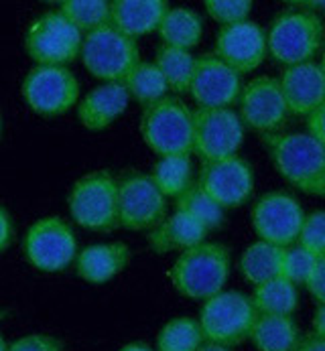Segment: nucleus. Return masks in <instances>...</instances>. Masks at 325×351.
I'll use <instances>...</instances> for the list:
<instances>
[{
	"instance_id": "nucleus-1",
	"label": "nucleus",
	"mask_w": 325,
	"mask_h": 351,
	"mask_svg": "<svg viewBox=\"0 0 325 351\" xmlns=\"http://www.w3.org/2000/svg\"><path fill=\"white\" fill-rule=\"evenodd\" d=\"M278 175L305 195L325 199V145L309 132H276L263 136Z\"/></svg>"
},
{
	"instance_id": "nucleus-2",
	"label": "nucleus",
	"mask_w": 325,
	"mask_h": 351,
	"mask_svg": "<svg viewBox=\"0 0 325 351\" xmlns=\"http://www.w3.org/2000/svg\"><path fill=\"white\" fill-rule=\"evenodd\" d=\"M232 256L219 242H202L181 252L169 272L175 291L191 301H208L219 295L228 282Z\"/></svg>"
},
{
	"instance_id": "nucleus-3",
	"label": "nucleus",
	"mask_w": 325,
	"mask_h": 351,
	"mask_svg": "<svg viewBox=\"0 0 325 351\" xmlns=\"http://www.w3.org/2000/svg\"><path fill=\"white\" fill-rule=\"evenodd\" d=\"M267 47L272 61L291 67L313 61L325 47L324 19L305 8H287L271 21Z\"/></svg>"
},
{
	"instance_id": "nucleus-4",
	"label": "nucleus",
	"mask_w": 325,
	"mask_h": 351,
	"mask_svg": "<svg viewBox=\"0 0 325 351\" xmlns=\"http://www.w3.org/2000/svg\"><path fill=\"white\" fill-rule=\"evenodd\" d=\"M67 211L71 219L88 232H114L120 228L118 179L106 169L80 177L67 193Z\"/></svg>"
},
{
	"instance_id": "nucleus-5",
	"label": "nucleus",
	"mask_w": 325,
	"mask_h": 351,
	"mask_svg": "<svg viewBox=\"0 0 325 351\" xmlns=\"http://www.w3.org/2000/svg\"><path fill=\"white\" fill-rule=\"evenodd\" d=\"M141 136L157 156L193 154V110L179 96H167L143 110Z\"/></svg>"
},
{
	"instance_id": "nucleus-6",
	"label": "nucleus",
	"mask_w": 325,
	"mask_h": 351,
	"mask_svg": "<svg viewBox=\"0 0 325 351\" xmlns=\"http://www.w3.org/2000/svg\"><path fill=\"white\" fill-rule=\"evenodd\" d=\"M80 61L94 80L102 84H122L141 61V51L134 39L122 35L112 25H104L84 35Z\"/></svg>"
},
{
	"instance_id": "nucleus-7",
	"label": "nucleus",
	"mask_w": 325,
	"mask_h": 351,
	"mask_svg": "<svg viewBox=\"0 0 325 351\" xmlns=\"http://www.w3.org/2000/svg\"><path fill=\"white\" fill-rule=\"evenodd\" d=\"M21 96L33 114L59 118L77 106L82 86L69 67L33 65L21 82Z\"/></svg>"
},
{
	"instance_id": "nucleus-8",
	"label": "nucleus",
	"mask_w": 325,
	"mask_h": 351,
	"mask_svg": "<svg viewBox=\"0 0 325 351\" xmlns=\"http://www.w3.org/2000/svg\"><path fill=\"white\" fill-rule=\"evenodd\" d=\"M73 228L59 215H45L33 221L23 236V254L39 272H63L77 258Z\"/></svg>"
},
{
	"instance_id": "nucleus-9",
	"label": "nucleus",
	"mask_w": 325,
	"mask_h": 351,
	"mask_svg": "<svg viewBox=\"0 0 325 351\" xmlns=\"http://www.w3.org/2000/svg\"><path fill=\"white\" fill-rule=\"evenodd\" d=\"M84 35L55 8L41 12L27 29L25 51L35 65L67 67L80 59Z\"/></svg>"
},
{
	"instance_id": "nucleus-10",
	"label": "nucleus",
	"mask_w": 325,
	"mask_h": 351,
	"mask_svg": "<svg viewBox=\"0 0 325 351\" xmlns=\"http://www.w3.org/2000/svg\"><path fill=\"white\" fill-rule=\"evenodd\" d=\"M254 319L256 311L250 297L238 291H221L202 304L197 321L208 343L234 348L248 339Z\"/></svg>"
},
{
	"instance_id": "nucleus-11",
	"label": "nucleus",
	"mask_w": 325,
	"mask_h": 351,
	"mask_svg": "<svg viewBox=\"0 0 325 351\" xmlns=\"http://www.w3.org/2000/svg\"><path fill=\"white\" fill-rule=\"evenodd\" d=\"M246 128L232 108H195L193 110V154L202 162L236 156L244 143Z\"/></svg>"
},
{
	"instance_id": "nucleus-12",
	"label": "nucleus",
	"mask_w": 325,
	"mask_h": 351,
	"mask_svg": "<svg viewBox=\"0 0 325 351\" xmlns=\"http://www.w3.org/2000/svg\"><path fill=\"white\" fill-rule=\"evenodd\" d=\"M167 217V197L149 173L128 171L118 179V223L130 232L155 230Z\"/></svg>"
},
{
	"instance_id": "nucleus-13",
	"label": "nucleus",
	"mask_w": 325,
	"mask_h": 351,
	"mask_svg": "<svg viewBox=\"0 0 325 351\" xmlns=\"http://www.w3.org/2000/svg\"><path fill=\"white\" fill-rule=\"evenodd\" d=\"M305 215L301 203L287 191H269L252 203L250 223L258 240L289 248L297 244Z\"/></svg>"
},
{
	"instance_id": "nucleus-14",
	"label": "nucleus",
	"mask_w": 325,
	"mask_h": 351,
	"mask_svg": "<svg viewBox=\"0 0 325 351\" xmlns=\"http://www.w3.org/2000/svg\"><path fill=\"white\" fill-rule=\"evenodd\" d=\"M236 104L244 128L263 136L280 132L289 118L278 80L271 75H258L250 80L242 88Z\"/></svg>"
},
{
	"instance_id": "nucleus-15",
	"label": "nucleus",
	"mask_w": 325,
	"mask_h": 351,
	"mask_svg": "<svg viewBox=\"0 0 325 351\" xmlns=\"http://www.w3.org/2000/svg\"><path fill=\"white\" fill-rule=\"evenodd\" d=\"M195 183L224 211L236 209L248 203L254 193V171L244 156L236 154L224 160L202 162Z\"/></svg>"
},
{
	"instance_id": "nucleus-16",
	"label": "nucleus",
	"mask_w": 325,
	"mask_h": 351,
	"mask_svg": "<svg viewBox=\"0 0 325 351\" xmlns=\"http://www.w3.org/2000/svg\"><path fill=\"white\" fill-rule=\"evenodd\" d=\"M214 55L236 73H250L258 69L269 57L267 31L250 19L244 23L219 27L214 43Z\"/></svg>"
},
{
	"instance_id": "nucleus-17",
	"label": "nucleus",
	"mask_w": 325,
	"mask_h": 351,
	"mask_svg": "<svg viewBox=\"0 0 325 351\" xmlns=\"http://www.w3.org/2000/svg\"><path fill=\"white\" fill-rule=\"evenodd\" d=\"M242 75L219 61L214 53H204L195 61L189 96L197 108H232L242 92Z\"/></svg>"
},
{
	"instance_id": "nucleus-18",
	"label": "nucleus",
	"mask_w": 325,
	"mask_h": 351,
	"mask_svg": "<svg viewBox=\"0 0 325 351\" xmlns=\"http://www.w3.org/2000/svg\"><path fill=\"white\" fill-rule=\"evenodd\" d=\"M276 80L287 110L293 116H309L325 101L324 73L320 63L315 61L285 67L280 77Z\"/></svg>"
},
{
	"instance_id": "nucleus-19",
	"label": "nucleus",
	"mask_w": 325,
	"mask_h": 351,
	"mask_svg": "<svg viewBox=\"0 0 325 351\" xmlns=\"http://www.w3.org/2000/svg\"><path fill=\"white\" fill-rule=\"evenodd\" d=\"M130 96L122 84H100L80 98L75 112L86 130L102 132L126 112Z\"/></svg>"
},
{
	"instance_id": "nucleus-20",
	"label": "nucleus",
	"mask_w": 325,
	"mask_h": 351,
	"mask_svg": "<svg viewBox=\"0 0 325 351\" xmlns=\"http://www.w3.org/2000/svg\"><path fill=\"white\" fill-rule=\"evenodd\" d=\"M130 258L132 252L124 242L92 244L77 252L75 272L90 285H104L128 268Z\"/></svg>"
},
{
	"instance_id": "nucleus-21",
	"label": "nucleus",
	"mask_w": 325,
	"mask_h": 351,
	"mask_svg": "<svg viewBox=\"0 0 325 351\" xmlns=\"http://www.w3.org/2000/svg\"><path fill=\"white\" fill-rule=\"evenodd\" d=\"M167 10L169 2L165 0H112L108 25L136 41L159 31Z\"/></svg>"
},
{
	"instance_id": "nucleus-22",
	"label": "nucleus",
	"mask_w": 325,
	"mask_h": 351,
	"mask_svg": "<svg viewBox=\"0 0 325 351\" xmlns=\"http://www.w3.org/2000/svg\"><path fill=\"white\" fill-rule=\"evenodd\" d=\"M208 234L210 232L197 219L175 209L155 230L149 232L147 242H149V248L155 254H169L175 250L185 252L206 242Z\"/></svg>"
},
{
	"instance_id": "nucleus-23",
	"label": "nucleus",
	"mask_w": 325,
	"mask_h": 351,
	"mask_svg": "<svg viewBox=\"0 0 325 351\" xmlns=\"http://www.w3.org/2000/svg\"><path fill=\"white\" fill-rule=\"evenodd\" d=\"M248 339L258 351H295L301 331L293 315H256Z\"/></svg>"
},
{
	"instance_id": "nucleus-24",
	"label": "nucleus",
	"mask_w": 325,
	"mask_h": 351,
	"mask_svg": "<svg viewBox=\"0 0 325 351\" xmlns=\"http://www.w3.org/2000/svg\"><path fill=\"white\" fill-rule=\"evenodd\" d=\"M157 33L161 37L162 45L191 51L202 43L204 19L200 16V12L187 6H169Z\"/></svg>"
},
{
	"instance_id": "nucleus-25",
	"label": "nucleus",
	"mask_w": 325,
	"mask_h": 351,
	"mask_svg": "<svg viewBox=\"0 0 325 351\" xmlns=\"http://www.w3.org/2000/svg\"><path fill=\"white\" fill-rule=\"evenodd\" d=\"M149 175L165 197L177 199L193 185V158L191 154L159 156Z\"/></svg>"
},
{
	"instance_id": "nucleus-26",
	"label": "nucleus",
	"mask_w": 325,
	"mask_h": 351,
	"mask_svg": "<svg viewBox=\"0 0 325 351\" xmlns=\"http://www.w3.org/2000/svg\"><path fill=\"white\" fill-rule=\"evenodd\" d=\"M280 250L282 248H276L263 240H256L246 246L238 260V270L244 280L252 287H258L276 278L280 270Z\"/></svg>"
},
{
	"instance_id": "nucleus-27",
	"label": "nucleus",
	"mask_w": 325,
	"mask_h": 351,
	"mask_svg": "<svg viewBox=\"0 0 325 351\" xmlns=\"http://www.w3.org/2000/svg\"><path fill=\"white\" fill-rule=\"evenodd\" d=\"M122 86L128 92L130 100L141 104L143 110L169 96L167 82L159 71V67L155 65V61H143L141 59L132 67V71L124 77Z\"/></svg>"
},
{
	"instance_id": "nucleus-28",
	"label": "nucleus",
	"mask_w": 325,
	"mask_h": 351,
	"mask_svg": "<svg viewBox=\"0 0 325 351\" xmlns=\"http://www.w3.org/2000/svg\"><path fill=\"white\" fill-rule=\"evenodd\" d=\"M195 61L197 57L191 51L175 49L167 45H161L157 49L155 65L159 67V71L167 82V88L169 92H173V96L189 94L191 77L195 71Z\"/></svg>"
},
{
	"instance_id": "nucleus-29",
	"label": "nucleus",
	"mask_w": 325,
	"mask_h": 351,
	"mask_svg": "<svg viewBox=\"0 0 325 351\" xmlns=\"http://www.w3.org/2000/svg\"><path fill=\"white\" fill-rule=\"evenodd\" d=\"M250 301L256 315H293L299 306V289L289 280L276 276L269 282L254 287Z\"/></svg>"
},
{
	"instance_id": "nucleus-30",
	"label": "nucleus",
	"mask_w": 325,
	"mask_h": 351,
	"mask_svg": "<svg viewBox=\"0 0 325 351\" xmlns=\"http://www.w3.org/2000/svg\"><path fill=\"white\" fill-rule=\"evenodd\" d=\"M206 343L202 325L191 317H175L157 335V351H200Z\"/></svg>"
},
{
	"instance_id": "nucleus-31",
	"label": "nucleus",
	"mask_w": 325,
	"mask_h": 351,
	"mask_svg": "<svg viewBox=\"0 0 325 351\" xmlns=\"http://www.w3.org/2000/svg\"><path fill=\"white\" fill-rule=\"evenodd\" d=\"M82 35L98 31L110 23L108 0H63L57 8Z\"/></svg>"
},
{
	"instance_id": "nucleus-32",
	"label": "nucleus",
	"mask_w": 325,
	"mask_h": 351,
	"mask_svg": "<svg viewBox=\"0 0 325 351\" xmlns=\"http://www.w3.org/2000/svg\"><path fill=\"white\" fill-rule=\"evenodd\" d=\"M175 209L197 219L208 232L217 230L224 223V213H226L197 183H193L185 193H181L175 199Z\"/></svg>"
},
{
	"instance_id": "nucleus-33",
	"label": "nucleus",
	"mask_w": 325,
	"mask_h": 351,
	"mask_svg": "<svg viewBox=\"0 0 325 351\" xmlns=\"http://www.w3.org/2000/svg\"><path fill=\"white\" fill-rule=\"evenodd\" d=\"M315 262H317V258L313 254L303 250L297 244L289 246V248H282L280 250V270H278V276L289 280L297 289L305 287L309 276H311V272H313V268H315Z\"/></svg>"
},
{
	"instance_id": "nucleus-34",
	"label": "nucleus",
	"mask_w": 325,
	"mask_h": 351,
	"mask_svg": "<svg viewBox=\"0 0 325 351\" xmlns=\"http://www.w3.org/2000/svg\"><path fill=\"white\" fill-rule=\"evenodd\" d=\"M206 12L219 27L236 25L248 21L254 2L252 0H206Z\"/></svg>"
},
{
	"instance_id": "nucleus-35",
	"label": "nucleus",
	"mask_w": 325,
	"mask_h": 351,
	"mask_svg": "<svg viewBox=\"0 0 325 351\" xmlns=\"http://www.w3.org/2000/svg\"><path fill=\"white\" fill-rule=\"evenodd\" d=\"M297 246H301L303 250L313 254L315 258H325V211H313L309 215H305L299 238H297Z\"/></svg>"
},
{
	"instance_id": "nucleus-36",
	"label": "nucleus",
	"mask_w": 325,
	"mask_h": 351,
	"mask_svg": "<svg viewBox=\"0 0 325 351\" xmlns=\"http://www.w3.org/2000/svg\"><path fill=\"white\" fill-rule=\"evenodd\" d=\"M8 351H63V346L53 335L29 333L8 343Z\"/></svg>"
},
{
	"instance_id": "nucleus-37",
	"label": "nucleus",
	"mask_w": 325,
	"mask_h": 351,
	"mask_svg": "<svg viewBox=\"0 0 325 351\" xmlns=\"http://www.w3.org/2000/svg\"><path fill=\"white\" fill-rule=\"evenodd\" d=\"M305 289L317 301V304H325V258H317L315 268H313Z\"/></svg>"
},
{
	"instance_id": "nucleus-38",
	"label": "nucleus",
	"mask_w": 325,
	"mask_h": 351,
	"mask_svg": "<svg viewBox=\"0 0 325 351\" xmlns=\"http://www.w3.org/2000/svg\"><path fill=\"white\" fill-rule=\"evenodd\" d=\"M14 242V221L6 207L0 205V254L8 250Z\"/></svg>"
},
{
	"instance_id": "nucleus-39",
	"label": "nucleus",
	"mask_w": 325,
	"mask_h": 351,
	"mask_svg": "<svg viewBox=\"0 0 325 351\" xmlns=\"http://www.w3.org/2000/svg\"><path fill=\"white\" fill-rule=\"evenodd\" d=\"M307 132L325 145V101L307 116Z\"/></svg>"
},
{
	"instance_id": "nucleus-40",
	"label": "nucleus",
	"mask_w": 325,
	"mask_h": 351,
	"mask_svg": "<svg viewBox=\"0 0 325 351\" xmlns=\"http://www.w3.org/2000/svg\"><path fill=\"white\" fill-rule=\"evenodd\" d=\"M295 351H325V339L317 337L315 333L301 335V339H299Z\"/></svg>"
},
{
	"instance_id": "nucleus-41",
	"label": "nucleus",
	"mask_w": 325,
	"mask_h": 351,
	"mask_svg": "<svg viewBox=\"0 0 325 351\" xmlns=\"http://www.w3.org/2000/svg\"><path fill=\"white\" fill-rule=\"evenodd\" d=\"M311 333L325 339V304H317L313 311V331Z\"/></svg>"
},
{
	"instance_id": "nucleus-42",
	"label": "nucleus",
	"mask_w": 325,
	"mask_h": 351,
	"mask_svg": "<svg viewBox=\"0 0 325 351\" xmlns=\"http://www.w3.org/2000/svg\"><path fill=\"white\" fill-rule=\"evenodd\" d=\"M295 6H299V8H305V10H311V12H315V14H320V12H325V2H317V0H305V2H293Z\"/></svg>"
},
{
	"instance_id": "nucleus-43",
	"label": "nucleus",
	"mask_w": 325,
	"mask_h": 351,
	"mask_svg": "<svg viewBox=\"0 0 325 351\" xmlns=\"http://www.w3.org/2000/svg\"><path fill=\"white\" fill-rule=\"evenodd\" d=\"M118 351H155L151 346L147 343H141V341H132V343H126L124 348H120Z\"/></svg>"
},
{
	"instance_id": "nucleus-44",
	"label": "nucleus",
	"mask_w": 325,
	"mask_h": 351,
	"mask_svg": "<svg viewBox=\"0 0 325 351\" xmlns=\"http://www.w3.org/2000/svg\"><path fill=\"white\" fill-rule=\"evenodd\" d=\"M200 351H234L232 348H224V346H217V343H204L202 348H200Z\"/></svg>"
},
{
	"instance_id": "nucleus-45",
	"label": "nucleus",
	"mask_w": 325,
	"mask_h": 351,
	"mask_svg": "<svg viewBox=\"0 0 325 351\" xmlns=\"http://www.w3.org/2000/svg\"><path fill=\"white\" fill-rule=\"evenodd\" d=\"M320 67H322V73H324V80H325V49L322 53V61H320Z\"/></svg>"
},
{
	"instance_id": "nucleus-46",
	"label": "nucleus",
	"mask_w": 325,
	"mask_h": 351,
	"mask_svg": "<svg viewBox=\"0 0 325 351\" xmlns=\"http://www.w3.org/2000/svg\"><path fill=\"white\" fill-rule=\"evenodd\" d=\"M0 351H8V343L4 341V337L0 335Z\"/></svg>"
},
{
	"instance_id": "nucleus-47",
	"label": "nucleus",
	"mask_w": 325,
	"mask_h": 351,
	"mask_svg": "<svg viewBox=\"0 0 325 351\" xmlns=\"http://www.w3.org/2000/svg\"><path fill=\"white\" fill-rule=\"evenodd\" d=\"M2 130H4V122H2V114H0V138H2Z\"/></svg>"
},
{
	"instance_id": "nucleus-48",
	"label": "nucleus",
	"mask_w": 325,
	"mask_h": 351,
	"mask_svg": "<svg viewBox=\"0 0 325 351\" xmlns=\"http://www.w3.org/2000/svg\"><path fill=\"white\" fill-rule=\"evenodd\" d=\"M6 317V311H0V319H4Z\"/></svg>"
}]
</instances>
